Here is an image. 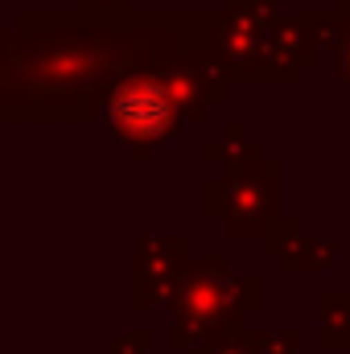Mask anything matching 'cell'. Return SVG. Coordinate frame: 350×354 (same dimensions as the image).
<instances>
[{"mask_svg":"<svg viewBox=\"0 0 350 354\" xmlns=\"http://www.w3.org/2000/svg\"><path fill=\"white\" fill-rule=\"evenodd\" d=\"M214 25V12H21L0 33V115L99 120L120 79L210 41Z\"/></svg>","mask_w":350,"mask_h":354,"instance_id":"1","label":"cell"},{"mask_svg":"<svg viewBox=\"0 0 350 354\" xmlns=\"http://www.w3.org/2000/svg\"><path fill=\"white\" fill-rule=\"evenodd\" d=\"M227 87L231 79L223 58L210 41H202L120 79L103 95L99 120L136 161H149L153 145L181 140L194 124H202L210 107L227 99Z\"/></svg>","mask_w":350,"mask_h":354,"instance_id":"2","label":"cell"},{"mask_svg":"<svg viewBox=\"0 0 350 354\" xmlns=\"http://www.w3.org/2000/svg\"><path fill=\"white\" fill-rule=\"evenodd\" d=\"M264 284L256 272H231L227 260L202 256L181 268L174 305H169V334L165 342L174 351H190L206 338H219L227 330H239L252 309H260Z\"/></svg>","mask_w":350,"mask_h":354,"instance_id":"3","label":"cell"},{"mask_svg":"<svg viewBox=\"0 0 350 354\" xmlns=\"http://www.w3.org/2000/svg\"><path fill=\"white\" fill-rule=\"evenodd\" d=\"M280 177L284 165L264 157L252 140L243 153L223 161V174L206 177L202 185V210L210 218H223L227 235H256L280 214Z\"/></svg>","mask_w":350,"mask_h":354,"instance_id":"4","label":"cell"},{"mask_svg":"<svg viewBox=\"0 0 350 354\" xmlns=\"http://www.w3.org/2000/svg\"><path fill=\"white\" fill-rule=\"evenodd\" d=\"M190 264V239L185 235H145L128 264V301L132 309H161L169 313L181 280V268Z\"/></svg>","mask_w":350,"mask_h":354,"instance_id":"5","label":"cell"},{"mask_svg":"<svg viewBox=\"0 0 350 354\" xmlns=\"http://www.w3.org/2000/svg\"><path fill=\"white\" fill-rule=\"evenodd\" d=\"M338 260V239L334 235H297L284 252H280V268L288 276H301V272H334Z\"/></svg>","mask_w":350,"mask_h":354,"instance_id":"6","label":"cell"},{"mask_svg":"<svg viewBox=\"0 0 350 354\" xmlns=\"http://www.w3.org/2000/svg\"><path fill=\"white\" fill-rule=\"evenodd\" d=\"M317 342L322 351H350V288H326L317 292Z\"/></svg>","mask_w":350,"mask_h":354,"instance_id":"7","label":"cell"},{"mask_svg":"<svg viewBox=\"0 0 350 354\" xmlns=\"http://www.w3.org/2000/svg\"><path fill=\"white\" fill-rule=\"evenodd\" d=\"M185 354H260V330L239 326V330H227L219 338H206V342L190 346Z\"/></svg>","mask_w":350,"mask_h":354,"instance_id":"8","label":"cell"},{"mask_svg":"<svg viewBox=\"0 0 350 354\" xmlns=\"http://www.w3.org/2000/svg\"><path fill=\"white\" fill-rule=\"evenodd\" d=\"M297 235H301V218H293V214H276V218L264 227L260 248L268 252V256H280V252H284Z\"/></svg>","mask_w":350,"mask_h":354,"instance_id":"9","label":"cell"},{"mask_svg":"<svg viewBox=\"0 0 350 354\" xmlns=\"http://www.w3.org/2000/svg\"><path fill=\"white\" fill-rule=\"evenodd\" d=\"M248 145H252V140H248V128H243L239 120H231V124H227V132H223V140H210V145L202 149V157L219 165V161H231L235 153H243Z\"/></svg>","mask_w":350,"mask_h":354,"instance_id":"10","label":"cell"},{"mask_svg":"<svg viewBox=\"0 0 350 354\" xmlns=\"http://www.w3.org/2000/svg\"><path fill=\"white\" fill-rule=\"evenodd\" d=\"M297 351H301V330L297 326L260 330V354H297Z\"/></svg>","mask_w":350,"mask_h":354,"instance_id":"11","label":"cell"},{"mask_svg":"<svg viewBox=\"0 0 350 354\" xmlns=\"http://www.w3.org/2000/svg\"><path fill=\"white\" fill-rule=\"evenodd\" d=\"M334 12H338V46H334V62H338V79L350 87V0H338Z\"/></svg>","mask_w":350,"mask_h":354,"instance_id":"12","label":"cell"},{"mask_svg":"<svg viewBox=\"0 0 350 354\" xmlns=\"http://www.w3.org/2000/svg\"><path fill=\"white\" fill-rule=\"evenodd\" d=\"M227 12L239 17H260V21H280V0H223Z\"/></svg>","mask_w":350,"mask_h":354,"instance_id":"13","label":"cell"},{"mask_svg":"<svg viewBox=\"0 0 350 354\" xmlns=\"http://www.w3.org/2000/svg\"><path fill=\"white\" fill-rule=\"evenodd\" d=\"M149 346H153L149 330H124L111 338V354H149Z\"/></svg>","mask_w":350,"mask_h":354,"instance_id":"14","label":"cell"},{"mask_svg":"<svg viewBox=\"0 0 350 354\" xmlns=\"http://www.w3.org/2000/svg\"><path fill=\"white\" fill-rule=\"evenodd\" d=\"M79 8H87V12H124V8H132V0H75Z\"/></svg>","mask_w":350,"mask_h":354,"instance_id":"15","label":"cell"}]
</instances>
